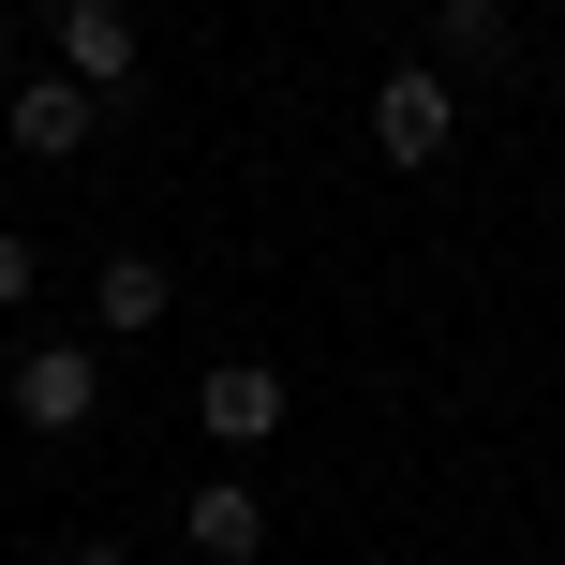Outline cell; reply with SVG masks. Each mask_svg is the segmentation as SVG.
<instances>
[{"instance_id":"9","label":"cell","mask_w":565,"mask_h":565,"mask_svg":"<svg viewBox=\"0 0 565 565\" xmlns=\"http://www.w3.org/2000/svg\"><path fill=\"white\" fill-rule=\"evenodd\" d=\"M30 282H45V254H30V238L0 224V312H30Z\"/></svg>"},{"instance_id":"2","label":"cell","mask_w":565,"mask_h":565,"mask_svg":"<svg viewBox=\"0 0 565 565\" xmlns=\"http://www.w3.org/2000/svg\"><path fill=\"white\" fill-rule=\"evenodd\" d=\"M0 402H15V431H45V447H60V431H89V417H105V342H30Z\"/></svg>"},{"instance_id":"5","label":"cell","mask_w":565,"mask_h":565,"mask_svg":"<svg viewBox=\"0 0 565 565\" xmlns=\"http://www.w3.org/2000/svg\"><path fill=\"white\" fill-rule=\"evenodd\" d=\"M60 75L75 89H135V0H60Z\"/></svg>"},{"instance_id":"8","label":"cell","mask_w":565,"mask_h":565,"mask_svg":"<svg viewBox=\"0 0 565 565\" xmlns=\"http://www.w3.org/2000/svg\"><path fill=\"white\" fill-rule=\"evenodd\" d=\"M431 60L447 75H491L507 60V0H431Z\"/></svg>"},{"instance_id":"4","label":"cell","mask_w":565,"mask_h":565,"mask_svg":"<svg viewBox=\"0 0 565 565\" xmlns=\"http://www.w3.org/2000/svg\"><path fill=\"white\" fill-rule=\"evenodd\" d=\"M194 431H209V447H268V431H282V372H268V358H209Z\"/></svg>"},{"instance_id":"3","label":"cell","mask_w":565,"mask_h":565,"mask_svg":"<svg viewBox=\"0 0 565 565\" xmlns=\"http://www.w3.org/2000/svg\"><path fill=\"white\" fill-rule=\"evenodd\" d=\"M89 119H105V89H75V75H15V89H0V135H15L30 164H75Z\"/></svg>"},{"instance_id":"1","label":"cell","mask_w":565,"mask_h":565,"mask_svg":"<svg viewBox=\"0 0 565 565\" xmlns=\"http://www.w3.org/2000/svg\"><path fill=\"white\" fill-rule=\"evenodd\" d=\"M372 149H387L402 179H431L461 149V75L447 60H387V75H372Z\"/></svg>"},{"instance_id":"7","label":"cell","mask_w":565,"mask_h":565,"mask_svg":"<svg viewBox=\"0 0 565 565\" xmlns=\"http://www.w3.org/2000/svg\"><path fill=\"white\" fill-rule=\"evenodd\" d=\"M164 312H179V268L164 254H105V268H89V328H105V342L164 328Z\"/></svg>"},{"instance_id":"6","label":"cell","mask_w":565,"mask_h":565,"mask_svg":"<svg viewBox=\"0 0 565 565\" xmlns=\"http://www.w3.org/2000/svg\"><path fill=\"white\" fill-rule=\"evenodd\" d=\"M179 536H194V565H254V551H268V491H254V477H194Z\"/></svg>"},{"instance_id":"10","label":"cell","mask_w":565,"mask_h":565,"mask_svg":"<svg viewBox=\"0 0 565 565\" xmlns=\"http://www.w3.org/2000/svg\"><path fill=\"white\" fill-rule=\"evenodd\" d=\"M0 89H15V15H0Z\"/></svg>"},{"instance_id":"11","label":"cell","mask_w":565,"mask_h":565,"mask_svg":"<svg viewBox=\"0 0 565 565\" xmlns=\"http://www.w3.org/2000/svg\"><path fill=\"white\" fill-rule=\"evenodd\" d=\"M60 565H119V551H60Z\"/></svg>"}]
</instances>
